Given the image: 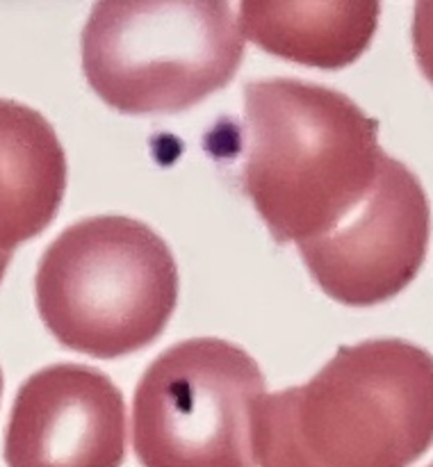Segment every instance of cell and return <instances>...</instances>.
Masks as SVG:
<instances>
[{
  "label": "cell",
  "mask_w": 433,
  "mask_h": 467,
  "mask_svg": "<svg viewBox=\"0 0 433 467\" xmlns=\"http://www.w3.org/2000/svg\"><path fill=\"white\" fill-rule=\"evenodd\" d=\"M433 447V356L399 337L340 347L304 386L264 395L258 467H408Z\"/></svg>",
  "instance_id": "1"
},
{
  "label": "cell",
  "mask_w": 433,
  "mask_h": 467,
  "mask_svg": "<svg viewBox=\"0 0 433 467\" xmlns=\"http://www.w3.org/2000/svg\"><path fill=\"white\" fill-rule=\"evenodd\" d=\"M240 182L278 244L326 235L367 196L386 153L349 96L294 78L244 87Z\"/></svg>",
  "instance_id": "2"
},
{
  "label": "cell",
  "mask_w": 433,
  "mask_h": 467,
  "mask_svg": "<svg viewBox=\"0 0 433 467\" xmlns=\"http://www.w3.org/2000/svg\"><path fill=\"white\" fill-rule=\"evenodd\" d=\"M36 310L67 349L119 358L158 340L178 301V267L167 242L130 217L73 223L44 251Z\"/></svg>",
  "instance_id": "3"
},
{
  "label": "cell",
  "mask_w": 433,
  "mask_h": 467,
  "mask_svg": "<svg viewBox=\"0 0 433 467\" xmlns=\"http://www.w3.org/2000/svg\"><path fill=\"white\" fill-rule=\"evenodd\" d=\"M82 71L123 114H171L232 80L244 35L222 0L96 3L82 30Z\"/></svg>",
  "instance_id": "4"
},
{
  "label": "cell",
  "mask_w": 433,
  "mask_h": 467,
  "mask_svg": "<svg viewBox=\"0 0 433 467\" xmlns=\"http://www.w3.org/2000/svg\"><path fill=\"white\" fill-rule=\"evenodd\" d=\"M264 377L242 347L219 337L178 342L141 377L132 447L141 467H258L253 431Z\"/></svg>",
  "instance_id": "5"
},
{
  "label": "cell",
  "mask_w": 433,
  "mask_h": 467,
  "mask_svg": "<svg viewBox=\"0 0 433 467\" xmlns=\"http://www.w3.org/2000/svg\"><path fill=\"white\" fill-rule=\"evenodd\" d=\"M431 208L419 178L386 155L372 190L333 231L299 246L310 276L354 308L399 295L422 267Z\"/></svg>",
  "instance_id": "6"
},
{
  "label": "cell",
  "mask_w": 433,
  "mask_h": 467,
  "mask_svg": "<svg viewBox=\"0 0 433 467\" xmlns=\"http://www.w3.org/2000/svg\"><path fill=\"white\" fill-rule=\"evenodd\" d=\"M126 404L100 369L57 363L23 381L5 431L7 467H121Z\"/></svg>",
  "instance_id": "7"
},
{
  "label": "cell",
  "mask_w": 433,
  "mask_h": 467,
  "mask_svg": "<svg viewBox=\"0 0 433 467\" xmlns=\"http://www.w3.org/2000/svg\"><path fill=\"white\" fill-rule=\"evenodd\" d=\"M67 192V153L48 119L0 99V254L50 226Z\"/></svg>",
  "instance_id": "8"
},
{
  "label": "cell",
  "mask_w": 433,
  "mask_h": 467,
  "mask_svg": "<svg viewBox=\"0 0 433 467\" xmlns=\"http://www.w3.org/2000/svg\"><path fill=\"white\" fill-rule=\"evenodd\" d=\"M378 3H244L240 30L267 53L317 68H342L367 50Z\"/></svg>",
  "instance_id": "9"
},
{
  "label": "cell",
  "mask_w": 433,
  "mask_h": 467,
  "mask_svg": "<svg viewBox=\"0 0 433 467\" xmlns=\"http://www.w3.org/2000/svg\"><path fill=\"white\" fill-rule=\"evenodd\" d=\"M413 50L418 67L433 85V3L422 0L413 14Z\"/></svg>",
  "instance_id": "10"
},
{
  "label": "cell",
  "mask_w": 433,
  "mask_h": 467,
  "mask_svg": "<svg viewBox=\"0 0 433 467\" xmlns=\"http://www.w3.org/2000/svg\"><path fill=\"white\" fill-rule=\"evenodd\" d=\"M9 260H12V254H0V283H3L5 272L9 267Z\"/></svg>",
  "instance_id": "11"
},
{
  "label": "cell",
  "mask_w": 433,
  "mask_h": 467,
  "mask_svg": "<svg viewBox=\"0 0 433 467\" xmlns=\"http://www.w3.org/2000/svg\"><path fill=\"white\" fill-rule=\"evenodd\" d=\"M0 397H3V372H0Z\"/></svg>",
  "instance_id": "12"
},
{
  "label": "cell",
  "mask_w": 433,
  "mask_h": 467,
  "mask_svg": "<svg viewBox=\"0 0 433 467\" xmlns=\"http://www.w3.org/2000/svg\"><path fill=\"white\" fill-rule=\"evenodd\" d=\"M428 467H433V463H431V465H428Z\"/></svg>",
  "instance_id": "13"
}]
</instances>
